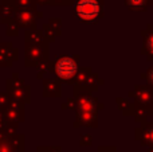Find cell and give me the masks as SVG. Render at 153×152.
Here are the masks:
<instances>
[{"mask_svg":"<svg viewBox=\"0 0 153 152\" xmlns=\"http://www.w3.org/2000/svg\"><path fill=\"white\" fill-rule=\"evenodd\" d=\"M101 13L100 0H78L75 4V15L83 22H93Z\"/></svg>","mask_w":153,"mask_h":152,"instance_id":"obj_1","label":"cell"},{"mask_svg":"<svg viewBox=\"0 0 153 152\" xmlns=\"http://www.w3.org/2000/svg\"><path fill=\"white\" fill-rule=\"evenodd\" d=\"M75 72H76V65L70 58H63L56 63V73H58V75L61 78L69 80L75 74Z\"/></svg>","mask_w":153,"mask_h":152,"instance_id":"obj_2","label":"cell"},{"mask_svg":"<svg viewBox=\"0 0 153 152\" xmlns=\"http://www.w3.org/2000/svg\"><path fill=\"white\" fill-rule=\"evenodd\" d=\"M125 3H126V5L129 8H132V10L141 11V10H145L148 0H125Z\"/></svg>","mask_w":153,"mask_h":152,"instance_id":"obj_3","label":"cell"},{"mask_svg":"<svg viewBox=\"0 0 153 152\" xmlns=\"http://www.w3.org/2000/svg\"><path fill=\"white\" fill-rule=\"evenodd\" d=\"M146 46H148L149 51H151V53H153V37H151V38L148 39V42H146Z\"/></svg>","mask_w":153,"mask_h":152,"instance_id":"obj_4","label":"cell"},{"mask_svg":"<svg viewBox=\"0 0 153 152\" xmlns=\"http://www.w3.org/2000/svg\"><path fill=\"white\" fill-rule=\"evenodd\" d=\"M149 81H151V82L153 83V70H152L151 73H149Z\"/></svg>","mask_w":153,"mask_h":152,"instance_id":"obj_5","label":"cell"}]
</instances>
